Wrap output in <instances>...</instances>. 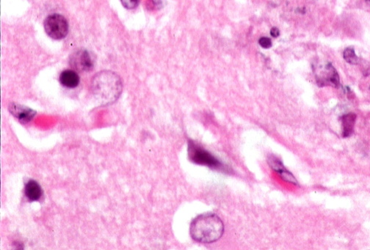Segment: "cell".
<instances>
[{
    "label": "cell",
    "mask_w": 370,
    "mask_h": 250,
    "mask_svg": "<svg viewBox=\"0 0 370 250\" xmlns=\"http://www.w3.org/2000/svg\"><path fill=\"white\" fill-rule=\"evenodd\" d=\"M271 35H272L274 38H277V37H278L279 35H280L279 29L277 28H272L271 30Z\"/></svg>",
    "instance_id": "9a60e30c"
},
{
    "label": "cell",
    "mask_w": 370,
    "mask_h": 250,
    "mask_svg": "<svg viewBox=\"0 0 370 250\" xmlns=\"http://www.w3.org/2000/svg\"><path fill=\"white\" fill-rule=\"evenodd\" d=\"M140 0H121L123 7L126 9H134L138 7Z\"/></svg>",
    "instance_id": "4fadbf2b"
},
{
    "label": "cell",
    "mask_w": 370,
    "mask_h": 250,
    "mask_svg": "<svg viewBox=\"0 0 370 250\" xmlns=\"http://www.w3.org/2000/svg\"><path fill=\"white\" fill-rule=\"evenodd\" d=\"M324 71H325V74H323V76L317 77V84L321 87L326 85H331L334 87H339V76L331 63L328 62L326 64Z\"/></svg>",
    "instance_id": "ba28073f"
},
{
    "label": "cell",
    "mask_w": 370,
    "mask_h": 250,
    "mask_svg": "<svg viewBox=\"0 0 370 250\" xmlns=\"http://www.w3.org/2000/svg\"><path fill=\"white\" fill-rule=\"evenodd\" d=\"M187 151L188 158L192 163L207 166L211 169H217V170L223 171V172L229 171L227 167L217 159V158L192 141H189L188 142Z\"/></svg>",
    "instance_id": "3957f363"
},
{
    "label": "cell",
    "mask_w": 370,
    "mask_h": 250,
    "mask_svg": "<svg viewBox=\"0 0 370 250\" xmlns=\"http://www.w3.org/2000/svg\"><path fill=\"white\" fill-rule=\"evenodd\" d=\"M60 83L67 88H75L80 84V77L73 70H65L59 77Z\"/></svg>",
    "instance_id": "9c48e42d"
},
{
    "label": "cell",
    "mask_w": 370,
    "mask_h": 250,
    "mask_svg": "<svg viewBox=\"0 0 370 250\" xmlns=\"http://www.w3.org/2000/svg\"><path fill=\"white\" fill-rule=\"evenodd\" d=\"M69 64L74 70L79 71H89L93 68L94 62L89 51L80 50L70 56Z\"/></svg>",
    "instance_id": "5b68a950"
},
{
    "label": "cell",
    "mask_w": 370,
    "mask_h": 250,
    "mask_svg": "<svg viewBox=\"0 0 370 250\" xmlns=\"http://www.w3.org/2000/svg\"><path fill=\"white\" fill-rule=\"evenodd\" d=\"M189 231L193 240L200 243H213L223 236L224 225L218 216L207 213L198 216L192 222Z\"/></svg>",
    "instance_id": "6da1fadb"
},
{
    "label": "cell",
    "mask_w": 370,
    "mask_h": 250,
    "mask_svg": "<svg viewBox=\"0 0 370 250\" xmlns=\"http://www.w3.org/2000/svg\"><path fill=\"white\" fill-rule=\"evenodd\" d=\"M8 109L10 114L22 123H29L36 114V111L32 109L16 103H11L9 105Z\"/></svg>",
    "instance_id": "52a82bcc"
},
{
    "label": "cell",
    "mask_w": 370,
    "mask_h": 250,
    "mask_svg": "<svg viewBox=\"0 0 370 250\" xmlns=\"http://www.w3.org/2000/svg\"><path fill=\"white\" fill-rule=\"evenodd\" d=\"M268 162L271 169L275 171L276 172H277L279 176L283 181H286V182L290 183V184H294V185H298V183L296 178H295V176L289 170L286 169V167L283 166L281 161L278 158H277L276 156H274V155H271L268 158Z\"/></svg>",
    "instance_id": "8992f818"
},
{
    "label": "cell",
    "mask_w": 370,
    "mask_h": 250,
    "mask_svg": "<svg viewBox=\"0 0 370 250\" xmlns=\"http://www.w3.org/2000/svg\"><path fill=\"white\" fill-rule=\"evenodd\" d=\"M343 56H344V59H345L346 62L351 64V65H357L359 63V57L356 56L353 49H346L344 51V53H343Z\"/></svg>",
    "instance_id": "7c38bea8"
},
{
    "label": "cell",
    "mask_w": 370,
    "mask_h": 250,
    "mask_svg": "<svg viewBox=\"0 0 370 250\" xmlns=\"http://www.w3.org/2000/svg\"><path fill=\"white\" fill-rule=\"evenodd\" d=\"M152 1H153L154 3L155 4H156V5H159V4H161L162 3V0H152Z\"/></svg>",
    "instance_id": "2e32d148"
},
{
    "label": "cell",
    "mask_w": 370,
    "mask_h": 250,
    "mask_svg": "<svg viewBox=\"0 0 370 250\" xmlns=\"http://www.w3.org/2000/svg\"><path fill=\"white\" fill-rule=\"evenodd\" d=\"M367 1H370V0H366Z\"/></svg>",
    "instance_id": "e0dca14e"
},
{
    "label": "cell",
    "mask_w": 370,
    "mask_h": 250,
    "mask_svg": "<svg viewBox=\"0 0 370 250\" xmlns=\"http://www.w3.org/2000/svg\"><path fill=\"white\" fill-rule=\"evenodd\" d=\"M68 23L62 15L55 13L49 15L44 21V29L50 38L61 40L66 37L68 33Z\"/></svg>",
    "instance_id": "277c9868"
},
{
    "label": "cell",
    "mask_w": 370,
    "mask_h": 250,
    "mask_svg": "<svg viewBox=\"0 0 370 250\" xmlns=\"http://www.w3.org/2000/svg\"><path fill=\"white\" fill-rule=\"evenodd\" d=\"M356 120V115L354 113H348L341 117L343 128L342 136L344 138H349L353 135Z\"/></svg>",
    "instance_id": "8fae6325"
},
{
    "label": "cell",
    "mask_w": 370,
    "mask_h": 250,
    "mask_svg": "<svg viewBox=\"0 0 370 250\" xmlns=\"http://www.w3.org/2000/svg\"><path fill=\"white\" fill-rule=\"evenodd\" d=\"M259 44L264 49H269L272 47V41L270 38H266V37L261 38L259 39Z\"/></svg>",
    "instance_id": "5bb4252c"
},
{
    "label": "cell",
    "mask_w": 370,
    "mask_h": 250,
    "mask_svg": "<svg viewBox=\"0 0 370 250\" xmlns=\"http://www.w3.org/2000/svg\"><path fill=\"white\" fill-rule=\"evenodd\" d=\"M25 195L30 201H38L42 196V189L37 181L34 180H30L25 189Z\"/></svg>",
    "instance_id": "30bf717a"
},
{
    "label": "cell",
    "mask_w": 370,
    "mask_h": 250,
    "mask_svg": "<svg viewBox=\"0 0 370 250\" xmlns=\"http://www.w3.org/2000/svg\"><path fill=\"white\" fill-rule=\"evenodd\" d=\"M92 90L94 97L100 104H111L119 99L122 93V81L115 73L102 71L93 77Z\"/></svg>",
    "instance_id": "7a4b0ae2"
}]
</instances>
